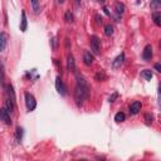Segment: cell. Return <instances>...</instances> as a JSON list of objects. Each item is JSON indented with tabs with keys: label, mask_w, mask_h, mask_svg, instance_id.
Segmentation results:
<instances>
[{
	"label": "cell",
	"mask_w": 161,
	"mask_h": 161,
	"mask_svg": "<svg viewBox=\"0 0 161 161\" xmlns=\"http://www.w3.org/2000/svg\"><path fill=\"white\" fill-rule=\"evenodd\" d=\"M88 98H89V96H87V93L84 91H82L79 87L76 86V89H74V101H76V104L78 107L83 106V102L86 100H88Z\"/></svg>",
	"instance_id": "6da1fadb"
},
{
	"label": "cell",
	"mask_w": 161,
	"mask_h": 161,
	"mask_svg": "<svg viewBox=\"0 0 161 161\" xmlns=\"http://www.w3.org/2000/svg\"><path fill=\"white\" fill-rule=\"evenodd\" d=\"M89 44H91V50L93 54H101V40L97 35H92L89 39Z\"/></svg>",
	"instance_id": "7a4b0ae2"
},
{
	"label": "cell",
	"mask_w": 161,
	"mask_h": 161,
	"mask_svg": "<svg viewBox=\"0 0 161 161\" xmlns=\"http://www.w3.org/2000/svg\"><path fill=\"white\" fill-rule=\"evenodd\" d=\"M25 106H26V110L29 112L34 111L35 107H37V101L34 98V96L32 93H25Z\"/></svg>",
	"instance_id": "3957f363"
},
{
	"label": "cell",
	"mask_w": 161,
	"mask_h": 161,
	"mask_svg": "<svg viewBox=\"0 0 161 161\" xmlns=\"http://www.w3.org/2000/svg\"><path fill=\"white\" fill-rule=\"evenodd\" d=\"M56 88H57V91H58V93L61 96H65L67 95V87H65L64 82L62 80V78L59 76L56 78Z\"/></svg>",
	"instance_id": "277c9868"
},
{
	"label": "cell",
	"mask_w": 161,
	"mask_h": 161,
	"mask_svg": "<svg viewBox=\"0 0 161 161\" xmlns=\"http://www.w3.org/2000/svg\"><path fill=\"white\" fill-rule=\"evenodd\" d=\"M10 112L6 110V107L4 106L2 110H0V117H2V121L5 125H11V118H10Z\"/></svg>",
	"instance_id": "5b68a950"
},
{
	"label": "cell",
	"mask_w": 161,
	"mask_h": 161,
	"mask_svg": "<svg viewBox=\"0 0 161 161\" xmlns=\"http://www.w3.org/2000/svg\"><path fill=\"white\" fill-rule=\"evenodd\" d=\"M141 107H142V104H141L140 101L132 102V103L130 104V113H131V115H137V113L141 111Z\"/></svg>",
	"instance_id": "8992f818"
},
{
	"label": "cell",
	"mask_w": 161,
	"mask_h": 161,
	"mask_svg": "<svg viewBox=\"0 0 161 161\" xmlns=\"http://www.w3.org/2000/svg\"><path fill=\"white\" fill-rule=\"evenodd\" d=\"M142 58L145 61H150L152 58V47L150 44H147L145 48H143V52H142Z\"/></svg>",
	"instance_id": "52a82bcc"
},
{
	"label": "cell",
	"mask_w": 161,
	"mask_h": 161,
	"mask_svg": "<svg viewBox=\"0 0 161 161\" xmlns=\"http://www.w3.org/2000/svg\"><path fill=\"white\" fill-rule=\"evenodd\" d=\"M124 62H125V53H121V54L117 56L115 58V61L112 62V67L113 68H120V67L124 64Z\"/></svg>",
	"instance_id": "ba28073f"
},
{
	"label": "cell",
	"mask_w": 161,
	"mask_h": 161,
	"mask_svg": "<svg viewBox=\"0 0 161 161\" xmlns=\"http://www.w3.org/2000/svg\"><path fill=\"white\" fill-rule=\"evenodd\" d=\"M67 67H68L69 72L76 73V61H74V57L72 54H69L68 58H67Z\"/></svg>",
	"instance_id": "9c48e42d"
},
{
	"label": "cell",
	"mask_w": 161,
	"mask_h": 161,
	"mask_svg": "<svg viewBox=\"0 0 161 161\" xmlns=\"http://www.w3.org/2000/svg\"><path fill=\"white\" fill-rule=\"evenodd\" d=\"M93 61H95V58H93V54L91 52H84L83 54V63L86 65H91L93 63Z\"/></svg>",
	"instance_id": "30bf717a"
},
{
	"label": "cell",
	"mask_w": 161,
	"mask_h": 161,
	"mask_svg": "<svg viewBox=\"0 0 161 161\" xmlns=\"http://www.w3.org/2000/svg\"><path fill=\"white\" fill-rule=\"evenodd\" d=\"M5 107H6V110L10 113H13V112H14V110H15V102L13 101V100H10V98H8L5 101Z\"/></svg>",
	"instance_id": "8fae6325"
},
{
	"label": "cell",
	"mask_w": 161,
	"mask_h": 161,
	"mask_svg": "<svg viewBox=\"0 0 161 161\" xmlns=\"http://www.w3.org/2000/svg\"><path fill=\"white\" fill-rule=\"evenodd\" d=\"M5 47H6V34L2 32V34H0V52H4Z\"/></svg>",
	"instance_id": "7c38bea8"
},
{
	"label": "cell",
	"mask_w": 161,
	"mask_h": 161,
	"mask_svg": "<svg viewBox=\"0 0 161 161\" xmlns=\"http://www.w3.org/2000/svg\"><path fill=\"white\" fill-rule=\"evenodd\" d=\"M6 93H8L9 98L15 102V92H14V88H13V84H11V83H9V84L6 86Z\"/></svg>",
	"instance_id": "4fadbf2b"
},
{
	"label": "cell",
	"mask_w": 161,
	"mask_h": 161,
	"mask_svg": "<svg viewBox=\"0 0 161 161\" xmlns=\"http://www.w3.org/2000/svg\"><path fill=\"white\" fill-rule=\"evenodd\" d=\"M26 26H28V23H26V15H25V11H22V20H20V30L25 32L26 30Z\"/></svg>",
	"instance_id": "5bb4252c"
},
{
	"label": "cell",
	"mask_w": 161,
	"mask_h": 161,
	"mask_svg": "<svg viewBox=\"0 0 161 161\" xmlns=\"http://www.w3.org/2000/svg\"><path fill=\"white\" fill-rule=\"evenodd\" d=\"M115 6H116V13H117L118 15H122L124 13H125V10H126V6L122 3H120V2H117Z\"/></svg>",
	"instance_id": "9a60e30c"
},
{
	"label": "cell",
	"mask_w": 161,
	"mask_h": 161,
	"mask_svg": "<svg viewBox=\"0 0 161 161\" xmlns=\"http://www.w3.org/2000/svg\"><path fill=\"white\" fill-rule=\"evenodd\" d=\"M141 77H142V78H145L146 80H151V79H152V77H154V74H152V72H151V71H149V69H145V71H142V72H141Z\"/></svg>",
	"instance_id": "2e32d148"
},
{
	"label": "cell",
	"mask_w": 161,
	"mask_h": 161,
	"mask_svg": "<svg viewBox=\"0 0 161 161\" xmlns=\"http://www.w3.org/2000/svg\"><path fill=\"white\" fill-rule=\"evenodd\" d=\"M32 3V6H33V10L35 14H39L40 13V4H39V0H30Z\"/></svg>",
	"instance_id": "e0dca14e"
},
{
	"label": "cell",
	"mask_w": 161,
	"mask_h": 161,
	"mask_svg": "<svg viewBox=\"0 0 161 161\" xmlns=\"http://www.w3.org/2000/svg\"><path fill=\"white\" fill-rule=\"evenodd\" d=\"M64 20L67 22V23H73V20H74V15H73V13L72 11H65V14H64Z\"/></svg>",
	"instance_id": "ac0fdd59"
},
{
	"label": "cell",
	"mask_w": 161,
	"mask_h": 161,
	"mask_svg": "<svg viewBox=\"0 0 161 161\" xmlns=\"http://www.w3.org/2000/svg\"><path fill=\"white\" fill-rule=\"evenodd\" d=\"M150 8H151L152 10L161 9V0H151V3H150Z\"/></svg>",
	"instance_id": "d6986e66"
},
{
	"label": "cell",
	"mask_w": 161,
	"mask_h": 161,
	"mask_svg": "<svg viewBox=\"0 0 161 161\" xmlns=\"http://www.w3.org/2000/svg\"><path fill=\"white\" fill-rule=\"evenodd\" d=\"M126 120V115L124 112H117L116 116H115V121L116 122H124V121Z\"/></svg>",
	"instance_id": "ffe728a7"
},
{
	"label": "cell",
	"mask_w": 161,
	"mask_h": 161,
	"mask_svg": "<svg viewBox=\"0 0 161 161\" xmlns=\"http://www.w3.org/2000/svg\"><path fill=\"white\" fill-rule=\"evenodd\" d=\"M152 19H154V23L157 26H161V13H154Z\"/></svg>",
	"instance_id": "44dd1931"
},
{
	"label": "cell",
	"mask_w": 161,
	"mask_h": 161,
	"mask_svg": "<svg viewBox=\"0 0 161 161\" xmlns=\"http://www.w3.org/2000/svg\"><path fill=\"white\" fill-rule=\"evenodd\" d=\"M104 34H106L107 37H111V35L113 34V26H112L111 24H107V25L104 26Z\"/></svg>",
	"instance_id": "7402d4cb"
},
{
	"label": "cell",
	"mask_w": 161,
	"mask_h": 161,
	"mask_svg": "<svg viewBox=\"0 0 161 161\" xmlns=\"http://www.w3.org/2000/svg\"><path fill=\"white\" fill-rule=\"evenodd\" d=\"M15 136H17V141H18V142H22V140H23V128H22V127H18V128H17Z\"/></svg>",
	"instance_id": "603a6c76"
},
{
	"label": "cell",
	"mask_w": 161,
	"mask_h": 161,
	"mask_svg": "<svg viewBox=\"0 0 161 161\" xmlns=\"http://www.w3.org/2000/svg\"><path fill=\"white\" fill-rule=\"evenodd\" d=\"M95 78H96V80L101 82V80H104V79H106V74H104V72H103V71H98V72H97V74L95 76Z\"/></svg>",
	"instance_id": "cb8c5ba5"
},
{
	"label": "cell",
	"mask_w": 161,
	"mask_h": 161,
	"mask_svg": "<svg viewBox=\"0 0 161 161\" xmlns=\"http://www.w3.org/2000/svg\"><path fill=\"white\" fill-rule=\"evenodd\" d=\"M145 121H146L147 125H151V124H152V115L146 113V115H145Z\"/></svg>",
	"instance_id": "d4e9b609"
},
{
	"label": "cell",
	"mask_w": 161,
	"mask_h": 161,
	"mask_svg": "<svg viewBox=\"0 0 161 161\" xmlns=\"http://www.w3.org/2000/svg\"><path fill=\"white\" fill-rule=\"evenodd\" d=\"M157 101H159V108L161 111V84L159 86V95H157Z\"/></svg>",
	"instance_id": "484cf974"
},
{
	"label": "cell",
	"mask_w": 161,
	"mask_h": 161,
	"mask_svg": "<svg viewBox=\"0 0 161 161\" xmlns=\"http://www.w3.org/2000/svg\"><path fill=\"white\" fill-rule=\"evenodd\" d=\"M117 97H118V93H117V92H115V93H113V95H112V96H111V97L108 98V102H110V103H112V102H115Z\"/></svg>",
	"instance_id": "4316f807"
},
{
	"label": "cell",
	"mask_w": 161,
	"mask_h": 161,
	"mask_svg": "<svg viewBox=\"0 0 161 161\" xmlns=\"http://www.w3.org/2000/svg\"><path fill=\"white\" fill-rule=\"evenodd\" d=\"M154 68H155L157 72H160V73H161V63H156V64L154 65Z\"/></svg>",
	"instance_id": "83f0119b"
},
{
	"label": "cell",
	"mask_w": 161,
	"mask_h": 161,
	"mask_svg": "<svg viewBox=\"0 0 161 161\" xmlns=\"http://www.w3.org/2000/svg\"><path fill=\"white\" fill-rule=\"evenodd\" d=\"M96 19H97V23H98V24H102L103 20H102V18H101L100 15H96Z\"/></svg>",
	"instance_id": "f1b7e54d"
},
{
	"label": "cell",
	"mask_w": 161,
	"mask_h": 161,
	"mask_svg": "<svg viewBox=\"0 0 161 161\" xmlns=\"http://www.w3.org/2000/svg\"><path fill=\"white\" fill-rule=\"evenodd\" d=\"M103 10H104V13H106V14H107V15H110V11H108V9H107L106 6L103 8Z\"/></svg>",
	"instance_id": "f546056e"
},
{
	"label": "cell",
	"mask_w": 161,
	"mask_h": 161,
	"mask_svg": "<svg viewBox=\"0 0 161 161\" xmlns=\"http://www.w3.org/2000/svg\"><path fill=\"white\" fill-rule=\"evenodd\" d=\"M80 2H82V0H76V4L79 6V5H80Z\"/></svg>",
	"instance_id": "4dcf8cb0"
},
{
	"label": "cell",
	"mask_w": 161,
	"mask_h": 161,
	"mask_svg": "<svg viewBox=\"0 0 161 161\" xmlns=\"http://www.w3.org/2000/svg\"><path fill=\"white\" fill-rule=\"evenodd\" d=\"M57 3H58V4H63L64 0H57Z\"/></svg>",
	"instance_id": "1f68e13d"
},
{
	"label": "cell",
	"mask_w": 161,
	"mask_h": 161,
	"mask_svg": "<svg viewBox=\"0 0 161 161\" xmlns=\"http://www.w3.org/2000/svg\"><path fill=\"white\" fill-rule=\"evenodd\" d=\"M98 2H100V3H101V4H103V3H104V2H106V0H98Z\"/></svg>",
	"instance_id": "d6a6232c"
}]
</instances>
